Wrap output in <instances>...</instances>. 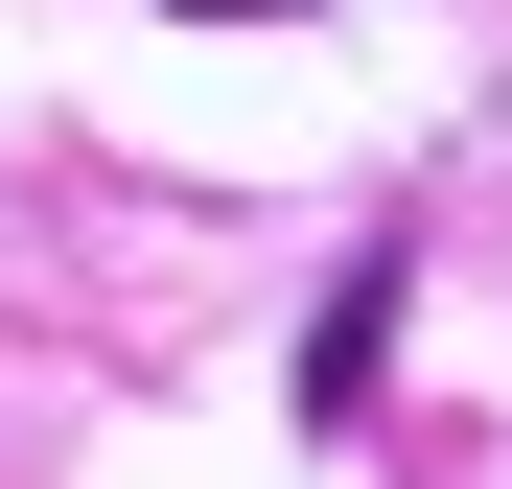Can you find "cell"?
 <instances>
[{"mask_svg":"<svg viewBox=\"0 0 512 489\" xmlns=\"http://www.w3.org/2000/svg\"><path fill=\"white\" fill-rule=\"evenodd\" d=\"M373 326H396V257L326 303V350H303V420H373Z\"/></svg>","mask_w":512,"mask_h":489,"instance_id":"obj_1","label":"cell"},{"mask_svg":"<svg viewBox=\"0 0 512 489\" xmlns=\"http://www.w3.org/2000/svg\"><path fill=\"white\" fill-rule=\"evenodd\" d=\"M187 24H303V0H187Z\"/></svg>","mask_w":512,"mask_h":489,"instance_id":"obj_2","label":"cell"}]
</instances>
